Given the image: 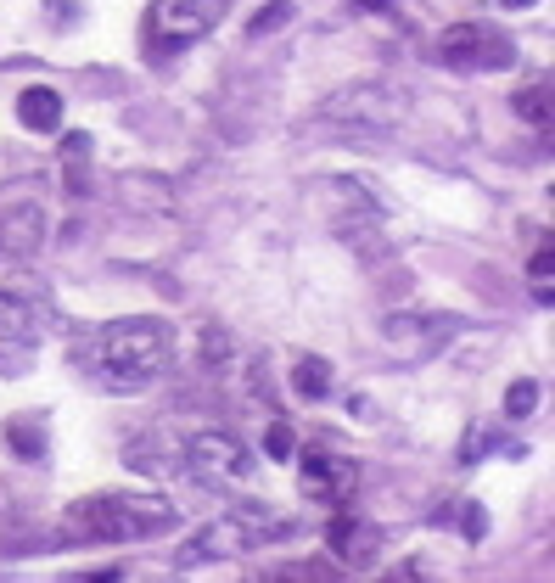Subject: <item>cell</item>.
I'll use <instances>...</instances> for the list:
<instances>
[{
    "label": "cell",
    "mask_w": 555,
    "mask_h": 583,
    "mask_svg": "<svg viewBox=\"0 0 555 583\" xmlns=\"http://www.w3.org/2000/svg\"><path fill=\"white\" fill-rule=\"evenodd\" d=\"M466 539H483V511L477 505H466Z\"/></svg>",
    "instance_id": "obj_20"
},
{
    "label": "cell",
    "mask_w": 555,
    "mask_h": 583,
    "mask_svg": "<svg viewBox=\"0 0 555 583\" xmlns=\"http://www.w3.org/2000/svg\"><path fill=\"white\" fill-rule=\"evenodd\" d=\"M40 230H45L40 208H23V202H17V208H6V219H0V247L23 258V253L40 247Z\"/></svg>",
    "instance_id": "obj_10"
},
{
    "label": "cell",
    "mask_w": 555,
    "mask_h": 583,
    "mask_svg": "<svg viewBox=\"0 0 555 583\" xmlns=\"http://www.w3.org/2000/svg\"><path fill=\"white\" fill-rule=\"evenodd\" d=\"M264 455L270 460H292V427H286V421H275V427L264 432Z\"/></svg>",
    "instance_id": "obj_18"
},
{
    "label": "cell",
    "mask_w": 555,
    "mask_h": 583,
    "mask_svg": "<svg viewBox=\"0 0 555 583\" xmlns=\"http://www.w3.org/2000/svg\"><path fill=\"white\" fill-rule=\"evenodd\" d=\"M292 387H298V399H326L331 393V365L320 354H309V359H298V370H292Z\"/></svg>",
    "instance_id": "obj_13"
},
{
    "label": "cell",
    "mask_w": 555,
    "mask_h": 583,
    "mask_svg": "<svg viewBox=\"0 0 555 583\" xmlns=\"http://www.w3.org/2000/svg\"><path fill=\"white\" fill-rule=\"evenodd\" d=\"M359 12H382V6H393V0H354Z\"/></svg>",
    "instance_id": "obj_21"
},
{
    "label": "cell",
    "mask_w": 555,
    "mask_h": 583,
    "mask_svg": "<svg viewBox=\"0 0 555 583\" xmlns=\"http://www.w3.org/2000/svg\"><path fill=\"white\" fill-rule=\"evenodd\" d=\"M516 113H527L533 124H550V79H539V90H522L516 96Z\"/></svg>",
    "instance_id": "obj_16"
},
{
    "label": "cell",
    "mask_w": 555,
    "mask_h": 583,
    "mask_svg": "<svg viewBox=\"0 0 555 583\" xmlns=\"http://www.w3.org/2000/svg\"><path fill=\"white\" fill-rule=\"evenodd\" d=\"M17 124L29 129V135H57L62 129V96L51 85H29L17 96Z\"/></svg>",
    "instance_id": "obj_9"
},
{
    "label": "cell",
    "mask_w": 555,
    "mask_h": 583,
    "mask_svg": "<svg viewBox=\"0 0 555 583\" xmlns=\"http://www.w3.org/2000/svg\"><path fill=\"white\" fill-rule=\"evenodd\" d=\"M185 466L197 471L202 483H242V477H253L247 443L230 438V432H197L185 443Z\"/></svg>",
    "instance_id": "obj_6"
},
{
    "label": "cell",
    "mask_w": 555,
    "mask_h": 583,
    "mask_svg": "<svg viewBox=\"0 0 555 583\" xmlns=\"http://www.w3.org/2000/svg\"><path fill=\"white\" fill-rule=\"evenodd\" d=\"M438 57H443V68H460V73L511 68L516 62V40L505 29H488V23H455V29H443Z\"/></svg>",
    "instance_id": "obj_4"
},
{
    "label": "cell",
    "mask_w": 555,
    "mask_h": 583,
    "mask_svg": "<svg viewBox=\"0 0 555 583\" xmlns=\"http://www.w3.org/2000/svg\"><path fill=\"white\" fill-rule=\"evenodd\" d=\"M230 0H152L146 6V34H152L157 51H180V45H197L208 29H219Z\"/></svg>",
    "instance_id": "obj_3"
},
{
    "label": "cell",
    "mask_w": 555,
    "mask_h": 583,
    "mask_svg": "<svg viewBox=\"0 0 555 583\" xmlns=\"http://www.w3.org/2000/svg\"><path fill=\"white\" fill-rule=\"evenodd\" d=\"M505 6H533V0H505Z\"/></svg>",
    "instance_id": "obj_22"
},
{
    "label": "cell",
    "mask_w": 555,
    "mask_h": 583,
    "mask_svg": "<svg viewBox=\"0 0 555 583\" xmlns=\"http://www.w3.org/2000/svg\"><path fill=\"white\" fill-rule=\"evenodd\" d=\"M314 197L320 202H337V208H326L331 230H337L342 242H365V230L382 225V202L370 197L359 180H314Z\"/></svg>",
    "instance_id": "obj_5"
},
{
    "label": "cell",
    "mask_w": 555,
    "mask_h": 583,
    "mask_svg": "<svg viewBox=\"0 0 555 583\" xmlns=\"http://www.w3.org/2000/svg\"><path fill=\"white\" fill-rule=\"evenodd\" d=\"M292 17H298V6H292V0H270V6H258V12H253L247 34H253V40H264V34H275L281 23H292Z\"/></svg>",
    "instance_id": "obj_14"
},
{
    "label": "cell",
    "mask_w": 555,
    "mask_h": 583,
    "mask_svg": "<svg viewBox=\"0 0 555 583\" xmlns=\"http://www.w3.org/2000/svg\"><path fill=\"white\" fill-rule=\"evenodd\" d=\"M73 522L85 539H152V533H169L180 516H174L169 499L152 494H101L73 505Z\"/></svg>",
    "instance_id": "obj_2"
},
{
    "label": "cell",
    "mask_w": 555,
    "mask_h": 583,
    "mask_svg": "<svg viewBox=\"0 0 555 583\" xmlns=\"http://www.w3.org/2000/svg\"><path fill=\"white\" fill-rule=\"evenodd\" d=\"M354 483H359V466L342 455H309L303 460V494L314 505H331L337 511L342 499H354Z\"/></svg>",
    "instance_id": "obj_8"
},
{
    "label": "cell",
    "mask_w": 555,
    "mask_h": 583,
    "mask_svg": "<svg viewBox=\"0 0 555 583\" xmlns=\"http://www.w3.org/2000/svg\"><path fill=\"white\" fill-rule=\"evenodd\" d=\"M443 331H455V320H415V314H393V320H387V337H393V348H404V354H421V348H427L421 337H443Z\"/></svg>",
    "instance_id": "obj_11"
},
{
    "label": "cell",
    "mask_w": 555,
    "mask_h": 583,
    "mask_svg": "<svg viewBox=\"0 0 555 583\" xmlns=\"http://www.w3.org/2000/svg\"><path fill=\"white\" fill-rule=\"evenodd\" d=\"M6 443H12V449H17V455H40V449H45V432H34V427H23V421H12V432H6Z\"/></svg>",
    "instance_id": "obj_17"
},
{
    "label": "cell",
    "mask_w": 555,
    "mask_h": 583,
    "mask_svg": "<svg viewBox=\"0 0 555 583\" xmlns=\"http://www.w3.org/2000/svg\"><path fill=\"white\" fill-rule=\"evenodd\" d=\"M533 281H539V303H550V242H539L533 253Z\"/></svg>",
    "instance_id": "obj_19"
},
{
    "label": "cell",
    "mask_w": 555,
    "mask_h": 583,
    "mask_svg": "<svg viewBox=\"0 0 555 583\" xmlns=\"http://www.w3.org/2000/svg\"><path fill=\"white\" fill-rule=\"evenodd\" d=\"M169 348H174V331L152 314H135V320H113L101 326L85 348V365L96 370L101 382L113 393H141L146 382L163 376L169 365Z\"/></svg>",
    "instance_id": "obj_1"
},
{
    "label": "cell",
    "mask_w": 555,
    "mask_h": 583,
    "mask_svg": "<svg viewBox=\"0 0 555 583\" xmlns=\"http://www.w3.org/2000/svg\"><path fill=\"white\" fill-rule=\"evenodd\" d=\"M533 410H539V382H516L511 393H505V415H511V421H527Z\"/></svg>",
    "instance_id": "obj_15"
},
{
    "label": "cell",
    "mask_w": 555,
    "mask_h": 583,
    "mask_svg": "<svg viewBox=\"0 0 555 583\" xmlns=\"http://www.w3.org/2000/svg\"><path fill=\"white\" fill-rule=\"evenodd\" d=\"M34 331H40V309L29 298L0 292V342H29Z\"/></svg>",
    "instance_id": "obj_12"
},
{
    "label": "cell",
    "mask_w": 555,
    "mask_h": 583,
    "mask_svg": "<svg viewBox=\"0 0 555 583\" xmlns=\"http://www.w3.org/2000/svg\"><path fill=\"white\" fill-rule=\"evenodd\" d=\"M326 118H342L348 129H393L404 118V101L393 90H376V85H359L348 96H337L326 107Z\"/></svg>",
    "instance_id": "obj_7"
}]
</instances>
